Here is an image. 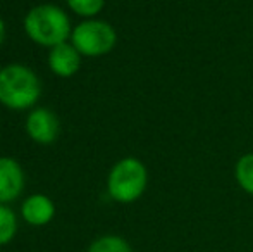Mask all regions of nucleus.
Instances as JSON below:
<instances>
[{
  "label": "nucleus",
  "mask_w": 253,
  "mask_h": 252,
  "mask_svg": "<svg viewBox=\"0 0 253 252\" xmlns=\"http://www.w3.org/2000/svg\"><path fill=\"white\" fill-rule=\"evenodd\" d=\"M23 26L24 33L33 44L47 49L67 42L73 33L67 12L55 3H40L31 7L24 16Z\"/></svg>",
  "instance_id": "2"
},
{
  "label": "nucleus",
  "mask_w": 253,
  "mask_h": 252,
  "mask_svg": "<svg viewBox=\"0 0 253 252\" xmlns=\"http://www.w3.org/2000/svg\"><path fill=\"white\" fill-rule=\"evenodd\" d=\"M234 178L240 189L253 195V152L243 154L234 164Z\"/></svg>",
  "instance_id": "9"
},
{
  "label": "nucleus",
  "mask_w": 253,
  "mask_h": 252,
  "mask_svg": "<svg viewBox=\"0 0 253 252\" xmlns=\"http://www.w3.org/2000/svg\"><path fill=\"white\" fill-rule=\"evenodd\" d=\"M19 228L17 216L7 204H0V247L14 240Z\"/></svg>",
  "instance_id": "10"
},
{
  "label": "nucleus",
  "mask_w": 253,
  "mask_h": 252,
  "mask_svg": "<svg viewBox=\"0 0 253 252\" xmlns=\"http://www.w3.org/2000/svg\"><path fill=\"white\" fill-rule=\"evenodd\" d=\"M86 252H133L129 242L119 235H102L90 244Z\"/></svg>",
  "instance_id": "11"
},
{
  "label": "nucleus",
  "mask_w": 253,
  "mask_h": 252,
  "mask_svg": "<svg viewBox=\"0 0 253 252\" xmlns=\"http://www.w3.org/2000/svg\"><path fill=\"white\" fill-rule=\"evenodd\" d=\"M42 95V81L26 64L12 62L0 67V104L9 111H28L37 107Z\"/></svg>",
  "instance_id": "1"
},
{
  "label": "nucleus",
  "mask_w": 253,
  "mask_h": 252,
  "mask_svg": "<svg viewBox=\"0 0 253 252\" xmlns=\"http://www.w3.org/2000/svg\"><path fill=\"white\" fill-rule=\"evenodd\" d=\"M66 3L76 16L84 19L97 17L105 7V0H66Z\"/></svg>",
  "instance_id": "12"
},
{
  "label": "nucleus",
  "mask_w": 253,
  "mask_h": 252,
  "mask_svg": "<svg viewBox=\"0 0 253 252\" xmlns=\"http://www.w3.org/2000/svg\"><path fill=\"white\" fill-rule=\"evenodd\" d=\"M83 55L71 42H64L48 50V69L59 78H71L80 71Z\"/></svg>",
  "instance_id": "7"
},
{
  "label": "nucleus",
  "mask_w": 253,
  "mask_h": 252,
  "mask_svg": "<svg viewBox=\"0 0 253 252\" xmlns=\"http://www.w3.org/2000/svg\"><path fill=\"white\" fill-rule=\"evenodd\" d=\"M24 128H26L28 137L35 144L50 145L59 138L60 121L55 112L48 107H33L28 112Z\"/></svg>",
  "instance_id": "5"
},
{
  "label": "nucleus",
  "mask_w": 253,
  "mask_h": 252,
  "mask_svg": "<svg viewBox=\"0 0 253 252\" xmlns=\"http://www.w3.org/2000/svg\"><path fill=\"white\" fill-rule=\"evenodd\" d=\"M69 40L83 57H103L116 47L117 31L110 23L93 17L74 26Z\"/></svg>",
  "instance_id": "4"
},
{
  "label": "nucleus",
  "mask_w": 253,
  "mask_h": 252,
  "mask_svg": "<svg viewBox=\"0 0 253 252\" xmlns=\"http://www.w3.org/2000/svg\"><path fill=\"white\" fill-rule=\"evenodd\" d=\"M26 185L24 169L14 157L0 155V204H10L21 197Z\"/></svg>",
  "instance_id": "6"
},
{
  "label": "nucleus",
  "mask_w": 253,
  "mask_h": 252,
  "mask_svg": "<svg viewBox=\"0 0 253 252\" xmlns=\"http://www.w3.org/2000/svg\"><path fill=\"white\" fill-rule=\"evenodd\" d=\"M5 23H3V19L0 17V47H2V44H3V40H5Z\"/></svg>",
  "instance_id": "13"
},
{
  "label": "nucleus",
  "mask_w": 253,
  "mask_h": 252,
  "mask_svg": "<svg viewBox=\"0 0 253 252\" xmlns=\"http://www.w3.org/2000/svg\"><path fill=\"white\" fill-rule=\"evenodd\" d=\"M148 187V169L138 157H123L107 175V194L114 202L133 204Z\"/></svg>",
  "instance_id": "3"
},
{
  "label": "nucleus",
  "mask_w": 253,
  "mask_h": 252,
  "mask_svg": "<svg viewBox=\"0 0 253 252\" xmlns=\"http://www.w3.org/2000/svg\"><path fill=\"white\" fill-rule=\"evenodd\" d=\"M21 216L30 226H45L55 216V204L45 194L28 195L21 204Z\"/></svg>",
  "instance_id": "8"
}]
</instances>
